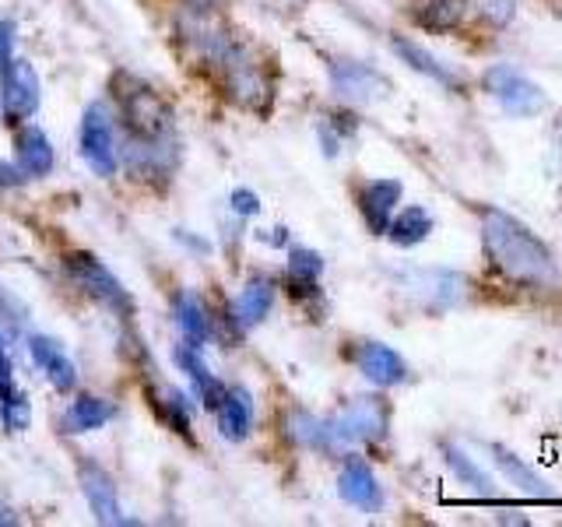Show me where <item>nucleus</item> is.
<instances>
[{
	"instance_id": "nucleus-1",
	"label": "nucleus",
	"mask_w": 562,
	"mask_h": 527,
	"mask_svg": "<svg viewBox=\"0 0 562 527\" xmlns=\"http://www.w3.org/2000/svg\"><path fill=\"white\" fill-rule=\"evenodd\" d=\"M482 239H485L488 260L496 264V271L506 274L509 281H520V285H531V289L555 285L559 281V268L552 254L544 250V243L524 222L506 215V211L499 208L485 211Z\"/></svg>"
},
{
	"instance_id": "nucleus-2",
	"label": "nucleus",
	"mask_w": 562,
	"mask_h": 527,
	"mask_svg": "<svg viewBox=\"0 0 562 527\" xmlns=\"http://www.w3.org/2000/svg\"><path fill=\"white\" fill-rule=\"evenodd\" d=\"M386 433V408L380 397H359L334 418L324 422V450H345L356 444H369Z\"/></svg>"
},
{
	"instance_id": "nucleus-3",
	"label": "nucleus",
	"mask_w": 562,
	"mask_h": 527,
	"mask_svg": "<svg viewBox=\"0 0 562 527\" xmlns=\"http://www.w3.org/2000/svg\"><path fill=\"white\" fill-rule=\"evenodd\" d=\"M81 158L95 176H113L120 166L113 120L102 102H92L81 116Z\"/></svg>"
},
{
	"instance_id": "nucleus-4",
	"label": "nucleus",
	"mask_w": 562,
	"mask_h": 527,
	"mask_svg": "<svg viewBox=\"0 0 562 527\" xmlns=\"http://www.w3.org/2000/svg\"><path fill=\"white\" fill-rule=\"evenodd\" d=\"M485 88H488V96L514 116H531L544 105L541 88L535 81H527L524 75H517L514 67H492L485 75Z\"/></svg>"
},
{
	"instance_id": "nucleus-5",
	"label": "nucleus",
	"mask_w": 562,
	"mask_h": 527,
	"mask_svg": "<svg viewBox=\"0 0 562 527\" xmlns=\"http://www.w3.org/2000/svg\"><path fill=\"white\" fill-rule=\"evenodd\" d=\"M67 271H70V278H75L88 295L99 299L102 306H110L116 313H127L131 310L127 292H123L120 281L102 268V260L88 257V254H75V257L67 260Z\"/></svg>"
},
{
	"instance_id": "nucleus-6",
	"label": "nucleus",
	"mask_w": 562,
	"mask_h": 527,
	"mask_svg": "<svg viewBox=\"0 0 562 527\" xmlns=\"http://www.w3.org/2000/svg\"><path fill=\"white\" fill-rule=\"evenodd\" d=\"M40 75L29 60H11V67L0 75V105L8 116L25 120L40 110Z\"/></svg>"
},
{
	"instance_id": "nucleus-7",
	"label": "nucleus",
	"mask_w": 562,
	"mask_h": 527,
	"mask_svg": "<svg viewBox=\"0 0 562 527\" xmlns=\"http://www.w3.org/2000/svg\"><path fill=\"white\" fill-rule=\"evenodd\" d=\"M81 492H85V500H88V506H92L99 524H113V527L134 524L127 514H123L113 479L99 464H81Z\"/></svg>"
},
{
	"instance_id": "nucleus-8",
	"label": "nucleus",
	"mask_w": 562,
	"mask_h": 527,
	"mask_svg": "<svg viewBox=\"0 0 562 527\" xmlns=\"http://www.w3.org/2000/svg\"><path fill=\"white\" fill-rule=\"evenodd\" d=\"M338 492H341L345 503L366 509V514H376V509L383 506V489L376 482L373 468H369L366 461H356V457H351V461L341 468V474H338Z\"/></svg>"
},
{
	"instance_id": "nucleus-9",
	"label": "nucleus",
	"mask_w": 562,
	"mask_h": 527,
	"mask_svg": "<svg viewBox=\"0 0 562 527\" xmlns=\"http://www.w3.org/2000/svg\"><path fill=\"white\" fill-rule=\"evenodd\" d=\"M29 351H32V362L43 369L46 380L57 386V391H64V394L75 391L78 366L64 351V345H57L53 338H43V334H32V338H29Z\"/></svg>"
},
{
	"instance_id": "nucleus-10",
	"label": "nucleus",
	"mask_w": 562,
	"mask_h": 527,
	"mask_svg": "<svg viewBox=\"0 0 562 527\" xmlns=\"http://www.w3.org/2000/svg\"><path fill=\"white\" fill-rule=\"evenodd\" d=\"M330 78H334V88H338V92H341L345 99L369 102V99L386 96V81L376 75L373 67H366V64L341 60V64H334Z\"/></svg>"
},
{
	"instance_id": "nucleus-11",
	"label": "nucleus",
	"mask_w": 562,
	"mask_h": 527,
	"mask_svg": "<svg viewBox=\"0 0 562 527\" xmlns=\"http://www.w3.org/2000/svg\"><path fill=\"white\" fill-rule=\"evenodd\" d=\"M215 415H218V429L225 439H246L254 429V401L243 386H225L222 401L215 404Z\"/></svg>"
},
{
	"instance_id": "nucleus-12",
	"label": "nucleus",
	"mask_w": 562,
	"mask_h": 527,
	"mask_svg": "<svg viewBox=\"0 0 562 527\" xmlns=\"http://www.w3.org/2000/svg\"><path fill=\"white\" fill-rule=\"evenodd\" d=\"M401 201V183L397 180H373L366 183L359 193V208H362V218L373 233H386L394 215V204Z\"/></svg>"
},
{
	"instance_id": "nucleus-13",
	"label": "nucleus",
	"mask_w": 562,
	"mask_h": 527,
	"mask_svg": "<svg viewBox=\"0 0 562 527\" xmlns=\"http://www.w3.org/2000/svg\"><path fill=\"white\" fill-rule=\"evenodd\" d=\"M359 369L380 386H394V383L408 380V366H404V359L394 348H386L380 341H366L359 348Z\"/></svg>"
},
{
	"instance_id": "nucleus-14",
	"label": "nucleus",
	"mask_w": 562,
	"mask_h": 527,
	"mask_svg": "<svg viewBox=\"0 0 562 527\" xmlns=\"http://www.w3.org/2000/svg\"><path fill=\"white\" fill-rule=\"evenodd\" d=\"M271 303H274V281L271 278H254L250 285L239 292L236 303H233L236 327H243V330L257 327L263 316L271 313Z\"/></svg>"
},
{
	"instance_id": "nucleus-15",
	"label": "nucleus",
	"mask_w": 562,
	"mask_h": 527,
	"mask_svg": "<svg viewBox=\"0 0 562 527\" xmlns=\"http://www.w3.org/2000/svg\"><path fill=\"white\" fill-rule=\"evenodd\" d=\"M14 155L25 176H46L53 169V145L40 127H22L14 134Z\"/></svg>"
},
{
	"instance_id": "nucleus-16",
	"label": "nucleus",
	"mask_w": 562,
	"mask_h": 527,
	"mask_svg": "<svg viewBox=\"0 0 562 527\" xmlns=\"http://www.w3.org/2000/svg\"><path fill=\"white\" fill-rule=\"evenodd\" d=\"M172 316H176V327L187 338V345H207L211 341V316L204 310V303L193 292H180L172 303Z\"/></svg>"
},
{
	"instance_id": "nucleus-17",
	"label": "nucleus",
	"mask_w": 562,
	"mask_h": 527,
	"mask_svg": "<svg viewBox=\"0 0 562 527\" xmlns=\"http://www.w3.org/2000/svg\"><path fill=\"white\" fill-rule=\"evenodd\" d=\"M176 359H180V366L190 373V383H193V391L201 394V401L207 404L211 412H215V404L222 401V394H225V386L215 380V373L204 366V359H201V351H198V345H183L180 351H176Z\"/></svg>"
},
{
	"instance_id": "nucleus-18",
	"label": "nucleus",
	"mask_w": 562,
	"mask_h": 527,
	"mask_svg": "<svg viewBox=\"0 0 562 527\" xmlns=\"http://www.w3.org/2000/svg\"><path fill=\"white\" fill-rule=\"evenodd\" d=\"M113 415H116L113 401L85 394L67 408V429L70 433H92V429H102Z\"/></svg>"
},
{
	"instance_id": "nucleus-19",
	"label": "nucleus",
	"mask_w": 562,
	"mask_h": 527,
	"mask_svg": "<svg viewBox=\"0 0 562 527\" xmlns=\"http://www.w3.org/2000/svg\"><path fill=\"white\" fill-rule=\"evenodd\" d=\"M386 233H391V239L401 243V246H415V243H422L432 233V215L426 208H408V211H401L391 225H386Z\"/></svg>"
},
{
	"instance_id": "nucleus-20",
	"label": "nucleus",
	"mask_w": 562,
	"mask_h": 527,
	"mask_svg": "<svg viewBox=\"0 0 562 527\" xmlns=\"http://www.w3.org/2000/svg\"><path fill=\"white\" fill-rule=\"evenodd\" d=\"M394 49L401 53L404 60H408L415 70H422V75H429V78H436V81H443V85H457V78H453V70L450 67H443L429 49H422L418 43H408V40H394Z\"/></svg>"
},
{
	"instance_id": "nucleus-21",
	"label": "nucleus",
	"mask_w": 562,
	"mask_h": 527,
	"mask_svg": "<svg viewBox=\"0 0 562 527\" xmlns=\"http://www.w3.org/2000/svg\"><path fill=\"white\" fill-rule=\"evenodd\" d=\"M492 453H496V464L506 471V479H509V482L520 485L524 492H531V496H549V485H544V482L538 479V474L520 461V457H514V453L503 450V447H496Z\"/></svg>"
},
{
	"instance_id": "nucleus-22",
	"label": "nucleus",
	"mask_w": 562,
	"mask_h": 527,
	"mask_svg": "<svg viewBox=\"0 0 562 527\" xmlns=\"http://www.w3.org/2000/svg\"><path fill=\"white\" fill-rule=\"evenodd\" d=\"M0 422H4V429L8 433H22L29 429V422H32V404L29 397L18 391V386H11V391L0 394Z\"/></svg>"
},
{
	"instance_id": "nucleus-23",
	"label": "nucleus",
	"mask_w": 562,
	"mask_h": 527,
	"mask_svg": "<svg viewBox=\"0 0 562 527\" xmlns=\"http://www.w3.org/2000/svg\"><path fill=\"white\" fill-rule=\"evenodd\" d=\"M447 464L457 471V479H464L474 492H482V496H492V479L488 474L471 461V457L464 450H457V447H447Z\"/></svg>"
},
{
	"instance_id": "nucleus-24",
	"label": "nucleus",
	"mask_w": 562,
	"mask_h": 527,
	"mask_svg": "<svg viewBox=\"0 0 562 527\" xmlns=\"http://www.w3.org/2000/svg\"><path fill=\"white\" fill-rule=\"evenodd\" d=\"M461 14H464V0H432L418 18L432 29H450L461 22Z\"/></svg>"
},
{
	"instance_id": "nucleus-25",
	"label": "nucleus",
	"mask_w": 562,
	"mask_h": 527,
	"mask_svg": "<svg viewBox=\"0 0 562 527\" xmlns=\"http://www.w3.org/2000/svg\"><path fill=\"white\" fill-rule=\"evenodd\" d=\"M289 271H292V278L299 281V285H316V278H321V271H324V260H321V254H313V250H292Z\"/></svg>"
},
{
	"instance_id": "nucleus-26",
	"label": "nucleus",
	"mask_w": 562,
	"mask_h": 527,
	"mask_svg": "<svg viewBox=\"0 0 562 527\" xmlns=\"http://www.w3.org/2000/svg\"><path fill=\"white\" fill-rule=\"evenodd\" d=\"M289 426H292V439H299L303 447H321L324 450V422L321 418H313L306 412H295L289 418Z\"/></svg>"
},
{
	"instance_id": "nucleus-27",
	"label": "nucleus",
	"mask_w": 562,
	"mask_h": 527,
	"mask_svg": "<svg viewBox=\"0 0 562 527\" xmlns=\"http://www.w3.org/2000/svg\"><path fill=\"white\" fill-rule=\"evenodd\" d=\"M482 4V14L492 18L496 25H506L509 18H514V0H479Z\"/></svg>"
},
{
	"instance_id": "nucleus-28",
	"label": "nucleus",
	"mask_w": 562,
	"mask_h": 527,
	"mask_svg": "<svg viewBox=\"0 0 562 527\" xmlns=\"http://www.w3.org/2000/svg\"><path fill=\"white\" fill-rule=\"evenodd\" d=\"M14 60V22H0V75Z\"/></svg>"
},
{
	"instance_id": "nucleus-29",
	"label": "nucleus",
	"mask_w": 562,
	"mask_h": 527,
	"mask_svg": "<svg viewBox=\"0 0 562 527\" xmlns=\"http://www.w3.org/2000/svg\"><path fill=\"white\" fill-rule=\"evenodd\" d=\"M233 211H236V215H243V218L257 215V211H260L257 193H254V190H236V193H233Z\"/></svg>"
},
{
	"instance_id": "nucleus-30",
	"label": "nucleus",
	"mask_w": 562,
	"mask_h": 527,
	"mask_svg": "<svg viewBox=\"0 0 562 527\" xmlns=\"http://www.w3.org/2000/svg\"><path fill=\"white\" fill-rule=\"evenodd\" d=\"M18 183H22V169L0 158V187H18Z\"/></svg>"
},
{
	"instance_id": "nucleus-31",
	"label": "nucleus",
	"mask_w": 562,
	"mask_h": 527,
	"mask_svg": "<svg viewBox=\"0 0 562 527\" xmlns=\"http://www.w3.org/2000/svg\"><path fill=\"white\" fill-rule=\"evenodd\" d=\"M18 517L11 514V506L8 503H0V527H8V524H14Z\"/></svg>"
}]
</instances>
